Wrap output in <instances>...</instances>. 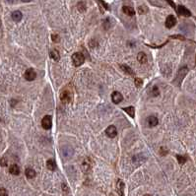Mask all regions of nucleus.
<instances>
[{
	"label": "nucleus",
	"mask_w": 196,
	"mask_h": 196,
	"mask_svg": "<svg viewBox=\"0 0 196 196\" xmlns=\"http://www.w3.org/2000/svg\"><path fill=\"white\" fill-rule=\"evenodd\" d=\"M0 165H1L2 167L7 166V161H6L5 158H1V159H0Z\"/></svg>",
	"instance_id": "obj_28"
},
{
	"label": "nucleus",
	"mask_w": 196,
	"mask_h": 196,
	"mask_svg": "<svg viewBox=\"0 0 196 196\" xmlns=\"http://www.w3.org/2000/svg\"><path fill=\"white\" fill-rule=\"evenodd\" d=\"M150 96L151 97H157L159 96V88L157 86H153L150 91Z\"/></svg>",
	"instance_id": "obj_21"
},
{
	"label": "nucleus",
	"mask_w": 196,
	"mask_h": 196,
	"mask_svg": "<svg viewBox=\"0 0 196 196\" xmlns=\"http://www.w3.org/2000/svg\"><path fill=\"white\" fill-rule=\"evenodd\" d=\"M120 68L122 69V70L124 71V72L126 73V74H128V75H134V71L132 70L130 67H129L128 65H125V64H122V65H120Z\"/></svg>",
	"instance_id": "obj_17"
},
{
	"label": "nucleus",
	"mask_w": 196,
	"mask_h": 196,
	"mask_svg": "<svg viewBox=\"0 0 196 196\" xmlns=\"http://www.w3.org/2000/svg\"><path fill=\"white\" fill-rule=\"evenodd\" d=\"M0 196H8V192L5 188L0 187Z\"/></svg>",
	"instance_id": "obj_26"
},
{
	"label": "nucleus",
	"mask_w": 196,
	"mask_h": 196,
	"mask_svg": "<svg viewBox=\"0 0 196 196\" xmlns=\"http://www.w3.org/2000/svg\"><path fill=\"white\" fill-rule=\"evenodd\" d=\"M122 10H123V12L125 13L126 15H128V16H133V15L135 14V10L132 7H130V6H123Z\"/></svg>",
	"instance_id": "obj_13"
},
{
	"label": "nucleus",
	"mask_w": 196,
	"mask_h": 196,
	"mask_svg": "<svg viewBox=\"0 0 196 196\" xmlns=\"http://www.w3.org/2000/svg\"><path fill=\"white\" fill-rule=\"evenodd\" d=\"M143 196H151V195H149V194H145V195H143Z\"/></svg>",
	"instance_id": "obj_34"
},
{
	"label": "nucleus",
	"mask_w": 196,
	"mask_h": 196,
	"mask_svg": "<svg viewBox=\"0 0 196 196\" xmlns=\"http://www.w3.org/2000/svg\"><path fill=\"white\" fill-rule=\"evenodd\" d=\"M50 58H51V59L55 60V61H58V60L60 59V54H59V52H58L57 50H51V51H50Z\"/></svg>",
	"instance_id": "obj_16"
},
{
	"label": "nucleus",
	"mask_w": 196,
	"mask_h": 196,
	"mask_svg": "<svg viewBox=\"0 0 196 196\" xmlns=\"http://www.w3.org/2000/svg\"><path fill=\"white\" fill-rule=\"evenodd\" d=\"M77 8H78V10H79L80 12H85L86 9H87L86 3H85V2H83V1L79 2V3H78V5H77Z\"/></svg>",
	"instance_id": "obj_22"
},
{
	"label": "nucleus",
	"mask_w": 196,
	"mask_h": 196,
	"mask_svg": "<svg viewBox=\"0 0 196 196\" xmlns=\"http://www.w3.org/2000/svg\"><path fill=\"white\" fill-rule=\"evenodd\" d=\"M187 71H188L187 67H182V68L179 69V73H177V76L175 80V82L177 83V85H179V84L181 83V81L183 80L184 76H185L186 73H187Z\"/></svg>",
	"instance_id": "obj_2"
},
{
	"label": "nucleus",
	"mask_w": 196,
	"mask_h": 196,
	"mask_svg": "<svg viewBox=\"0 0 196 196\" xmlns=\"http://www.w3.org/2000/svg\"><path fill=\"white\" fill-rule=\"evenodd\" d=\"M60 100L63 104H68L71 102L72 100V94L69 91H63V92L60 94Z\"/></svg>",
	"instance_id": "obj_4"
},
{
	"label": "nucleus",
	"mask_w": 196,
	"mask_h": 196,
	"mask_svg": "<svg viewBox=\"0 0 196 196\" xmlns=\"http://www.w3.org/2000/svg\"><path fill=\"white\" fill-rule=\"evenodd\" d=\"M147 11H148V9L145 6H140L139 8H138V12L140 13V14H144V13H146Z\"/></svg>",
	"instance_id": "obj_25"
},
{
	"label": "nucleus",
	"mask_w": 196,
	"mask_h": 196,
	"mask_svg": "<svg viewBox=\"0 0 196 196\" xmlns=\"http://www.w3.org/2000/svg\"><path fill=\"white\" fill-rule=\"evenodd\" d=\"M22 1H23V2H31L32 0H22Z\"/></svg>",
	"instance_id": "obj_33"
},
{
	"label": "nucleus",
	"mask_w": 196,
	"mask_h": 196,
	"mask_svg": "<svg viewBox=\"0 0 196 196\" xmlns=\"http://www.w3.org/2000/svg\"><path fill=\"white\" fill-rule=\"evenodd\" d=\"M175 24H177V19H175V17L173 16V15H170V16L167 17V20H166V27L168 29L173 28Z\"/></svg>",
	"instance_id": "obj_8"
},
{
	"label": "nucleus",
	"mask_w": 196,
	"mask_h": 196,
	"mask_svg": "<svg viewBox=\"0 0 196 196\" xmlns=\"http://www.w3.org/2000/svg\"><path fill=\"white\" fill-rule=\"evenodd\" d=\"M8 1L10 2V3H14V2L16 1V0H8Z\"/></svg>",
	"instance_id": "obj_32"
},
{
	"label": "nucleus",
	"mask_w": 196,
	"mask_h": 196,
	"mask_svg": "<svg viewBox=\"0 0 196 196\" xmlns=\"http://www.w3.org/2000/svg\"><path fill=\"white\" fill-rule=\"evenodd\" d=\"M25 173H26V177H28V179H34L35 177V171L33 170V169H30V168L27 169Z\"/></svg>",
	"instance_id": "obj_19"
},
{
	"label": "nucleus",
	"mask_w": 196,
	"mask_h": 196,
	"mask_svg": "<svg viewBox=\"0 0 196 196\" xmlns=\"http://www.w3.org/2000/svg\"><path fill=\"white\" fill-rule=\"evenodd\" d=\"M9 173L13 175H18L20 173V168L17 165H12V166L9 168Z\"/></svg>",
	"instance_id": "obj_12"
},
{
	"label": "nucleus",
	"mask_w": 196,
	"mask_h": 196,
	"mask_svg": "<svg viewBox=\"0 0 196 196\" xmlns=\"http://www.w3.org/2000/svg\"><path fill=\"white\" fill-rule=\"evenodd\" d=\"M51 125H52V119H51V116L50 115H45V116L43 118V120H41V126H43V129L48 130V129L51 128Z\"/></svg>",
	"instance_id": "obj_3"
},
{
	"label": "nucleus",
	"mask_w": 196,
	"mask_h": 196,
	"mask_svg": "<svg viewBox=\"0 0 196 196\" xmlns=\"http://www.w3.org/2000/svg\"><path fill=\"white\" fill-rule=\"evenodd\" d=\"M51 37H52V41H54V43H58V41H59V37H58V35H51Z\"/></svg>",
	"instance_id": "obj_29"
},
{
	"label": "nucleus",
	"mask_w": 196,
	"mask_h": 196,
	"mask_svg": "<svg viewBox=\"0 0 196 196\" xmlns=\"http://www.w3.org/2000/svg\"><path fill=\"white\" fill-rule=\"evenodd\" d=\"M24 77H25V79L27 81H33V80H35V77H37V73H35V71L33 68H29L26 70L25 74H24Z\"/></svg>",
	"instance_id": "obj_5"
},
{
	"label": "nucleus",
	"mask_w": 196,
	"mask_h": 196,
	"mask_svg": "<svg viewBox=\"0 0 196 196\" xmlns=\"http://www.w3.org/2000/svg\"><path fill=\"white\" fill-rule=\"evenodd\" d=\"M123 110L127 112L131 117H134L135 115V108L133 106H128V108H123Z\"/></svg>",
	"instance_id": "obj_20"
},
{
	"label": "nucleus",
	"mask_w": 196,
	"mask_h": 196,
	"mask_svg": "<svg viewBox=\"0 0 196 196\" xmlns=\"http://www.w3.org/2000/svg\"><path fill=\"white\" fill-rule=\"evenodd\" d=\"M167 2H168V3L170 4V5H171L173 9H175V4L173 2V0H167Z\"/></svg>",
	"instance_id": "obj_31"
},
{
	"label": "nucleus",
	"mask_w": 196,
	"mask_h": 196,
	"mask_svg": "<svg viewBox=\"0 0 196 196\" xmlns=\"http://www.w3.org/2000/svg\"><path fill=\"white\" fill-rule=\"evenodd\" d=\"M23 18V15L20 11H14L12 13V19L14 20L15 22H20Z\"/></svg>",
	"instance_id": "obj_14"
},
{
	"label": "nucleus",
	"mask_w": 196,
	"mask_h": 196,
	"mask_svg": "<svg viewBox=\"0 0 196 196\" xmlns=\"http://www.w3.org/2000/svg\"><path fill=\"white\" fill-rule=\"evenodd\" d=\"M72 61H73V64H74L75 66L82 65V64L84 63V61H85V57H84L83 53L82 52L74 53V54L72 55Z\"/></svg>",
	"instance_id": "obj_1"
},
{
	"label": "nucleus",
	"mask_w": 196,
	"mask_h": 196,
	"mask_svg": "<svg viewBox=\"0 0 196 196\" xmlns=\"http://www.w3.org/2000/svg\"><path fill=\"white\" fill-rule=\"evenodd\" d=\"M160 151H161V154H162L163 156L167 155V153H168V150H167L166 148H164V147H162V148H161V150H160Z\"/></svg>",
	"instance_id": "obj_30"
},
{
	"label": "nucleus",
	"mask_w": 196,
	"mask_h": 196,
	"mask_svg": "<svg viewBox=\"0 0 196 196\" xmlns=\"http://www.w3.org/2000/svg\"><path fill=\"white\" fill-rule=\"evenodd\" d=\"M137 59H138V61H139L140 63H142V64L146 63L147 60H148V58H147L146 53H144V52H139V53H138Z\"/></svg>",
	"instance_id": "obj_15"
},
{
	"label": "nucleus",
	"mask_w": 196,
	"mask_h": 196,
	"mask_svg": "<svg viewBox=\"0 0 196 196\" xmlns=\"http://www.w3.org/2000/svg\"><path fill=\"white\" fill-rule=\"evenodd\" d=\"M97 1L99 2V4H100V5L102 6V8L104 9V10H108V4H106V2L104 1V0H97Z\"/></svg>",
	"instance_id": "obj_24"
},
{
	"label": "nucleus",
	"mask_w": 196,
	"mask_h": 196,
	"mask_svg": "<svg viewBox=\"0 0 196 196\" xmlns=\"http://www.w3.org/2000/svg\"><path fill=\"white\" fill-rule=\"evenodd\" d=\"M123 100V97H122V95L120 94L119 92H113L112 94H111V101H112L113 104H119V102H121V101Z\"/></svg>",
	"instance_id": "obj_7"
},
{
	"label": "nucleus",
	"mask_w": 196,
	"mask_h": 196,
	"mask_svg": "<svg viewBox=\"0 0 196 196\" xmlns=\"http://www.w3.org/2000/svg\"><path fill=\"white\" fill-rule=\"evenodd\" d=\"M116 191L120 196H124V183L121 179H119L116 183Z\"/></svg>",
	"instance_id": "obj_10"
},
{
	"label": "nucleus",
	"mask_w": 196,
	"mask_h": 196,
	"mask_svg": "<svg viewBox=\"0 0 196 196\" xmlns=\"http://www.w3.org/2000/svg\"><path fill=\"white\" fill-rule=\"evenodd\" d=\"M147 123H148V125L150 126V127H155V126L159 123V120H158V118L156 116L151 115V116H149L148 119H147Z\"/></svg>",
	"instance_id": "obj_11"
},
{
	"label": "nucleus",
	"mask_w": 196,
	"mask_h": 196,
	"mask_svg": "<svg viewBox=\"0 0 196 196\" xmlns=\"http://www.w3.org/2000/svg\"><path fill=\"white\" fill-rule=\"evenodd\" d=\"M106 134L110 138H114L117 135V130L114 125H110L106 129Z\"/></svg>",
	"instance_id": "obj_6"
},
{
	"label": "nucleus",
	"mask_w": 196,
	"mask_h": 196,
	"mask_svg": "<svg viewBox=\"0 0 196 196\" xmlns=\"http://www.w3.org/2000/svg\"><path fill=\"white\" fill-rule=\"evenodd\" d=\"M46 167H47V169L50 171H55V169H56V164H55V162L53 161V160H48V161L46 162Z\"/></svg>",
	"instance_id": "obj_18"
},
{
	"label": "nucleus",
	"mask_w": 196,
	"mask_h": 196,
	"mask_svg": "<svg viewBox=\"0 0 196 196\" xmlns=\"http://www.w3.org/2000/svg\"><path fill=\"white\" fill-rule=\"evenodd\" d=\"M177 161H179V163L180 165H183L184 163L187 161V158H186L185 156H181V155H177Z\"/></svg>",
	"instance_id": "obj_23"
},
{
	"label": "nucleus",
	"mask_w": 196,
	"mask_h": 196,
	"mask_svg": "<svg viewBox=\"0 0 196 196\" xmlns=\"http://www.w3.org/2000/svg\"><path fill=\"white\" fill-rule=\"evenodd\" d=\"M134 82H135V85L137 87H141V85L143 84V81H142L141 79H139V78H135Z\"/></svg>",
	"instance_id": "obj_27"
},
{
	"label": "nucleus",
	"mask_w": 196,
	"mask_h": 196,
	"mask_svg": "<svg viewBox=\"0 0 196 196\" xmlns=\"http://www.w3.org/2000/svg\"><path fill=\"white\" fill-rule=\"evenodd\" d=\"M177 12H179V15L184 16V17H190L191 16L190 11H189L187 8L184 7V6H182V5H179V7H177Z\"/></svg>",
	"instance_id": "obj_9"
}]
</instances>
